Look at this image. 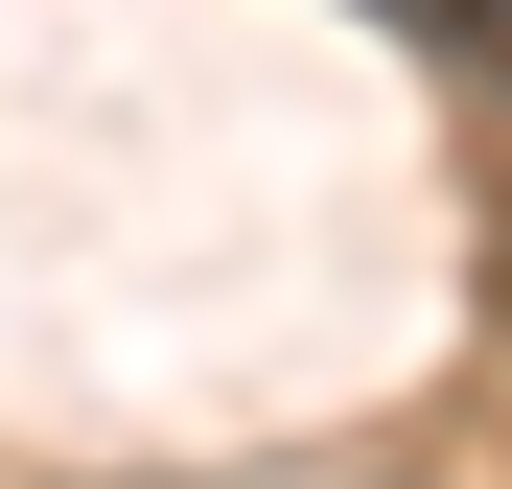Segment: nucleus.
Returning <instances> with one entry per match:
<instances>
[{
	"label": "nucleus",
	"mask_w": 512,
	"mask_h": 489,
	"mask_svg": "<svg viewBox=\"0 0 512 489\" xmlns=\"http://www.w3.org/2000/svg\"><path fill=\"white\" fill-rule=\"evenodd\" d=\"M419 24H443V47L489 70V94H512V0H419Z\"/></svg>",
	"instance_id": "1"
}]
</instances>
